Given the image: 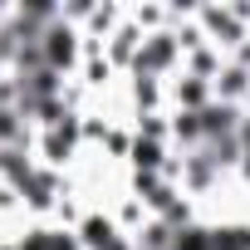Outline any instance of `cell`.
<instances>
[{"instance_id":"ba28073f","label":"cell","mask_w":250,"mask_h":250,"mask_svg":"<svg viewBox=\"0 0 250 250\" xmlns=\"http://www.w3.org/2000/svg\"><path fill=\"white\" fill-rule=\"evenodd\" d=\"M206 25H211L216 35H226V44H235V40H240V30H235V20H230L226 10H211V15H206Z\"/></svg>"},{"instance_id":"277c9868","label":"cell","mask_w":250,"mask_h":250,"mask_svg":"<svg viewBox=\"0 0 250 250\" xmlns=\"http://www.w3.org/2000/svg\"><path fill=\"white\" fill-rule=\"evenodd\" d=\"M20 250H79V240L64 235V230H30L20 240Z\"/></svg>"},{"instance_id":"8fae6325","label":"cell","mask_w":250,"mask_h":250,"mask_svg":"<svg viewBox=\"0 0 250 250\" xmlns=\"http://www.w3.org/2000/svg\"><path fill=\"white\" fill-rule=\"evenodd\" d=\"M240 157H245V172H250V128H240Z\"/></svg>"},{"instance_id":"5b68a950","label":"cell","mask_w":250,"mask_h":250,"mask_svg":"<svg viewBox=\"0 0 250 250\" xmlns=\"http://www.w3.org/2000/svg\"><path fill=\"white\" fill-rule=\"evenodd\" d=\"M211 250H250V230H245V226L211 230Z\"/></svg>"},{"instance_id":"7a4b0ae2","label":"cell","mask_w":250,"mask_h":250,"mask_svg":"<svg viewBox=\"0 0 250 250\" xmlns=\"http://www.w3.org/2000/svg\"><path fill=\"white\" fill-rule=\"evenodd\" d=\"M172 59H177V40H172V35H152V40H143V49H138V74L152 79V74L167 69Z\"/></svg>"},{"instance_id":"6da1fadb","label":"cell","mask_w":250,"mask_h":250,"mask_svg":"<svg viewBox=\"0 0 250 250\" xmlns=\"http://www.w3.org/2000/svg\"><path fill=\"white\" fill-rule=\"evenodd\" d=\"M35 44H40V59H44V69H49V74H59V69H69V64H74V35H69L64 25L44 30Z\"/></svg>"},{"instance_id":"8992f818","label":"cell","mask_w":250,"mask_h":250,"mask_svg":"<svg viewBox=\"0 0 250 250\" xmlns=\"http://www.w3.org/2000/svg\"><path fill=\"white\" fill-rule=\"evenodd\" d=\"M172 250H211V230H201V226H182V230L172 235Z\"/></svg>"},{"instance_id":"3957f363","label":"cell","mask_w":250,"mask_h":250,"mask_svg":"<svg viewBox=\"0 0 250 250\" xmlns=\"http://www.w3.org/2000/svg\"><path fill=\"white\" fill-rule=\"evenodd\" d=\"M83 245L88 250H128V240H123L113 230V221H103V216H88L83 221Z\"/></svg>"},{"instance_id":"30bf717a","label":"cell","mask_w":250,"mask_h":250,"mask_svg":"<svg viewBox=\"0 0 250 250\" xmlns=\"http://www.w3.org/2000/svg\"><path fill=\"white\" fill-rule=\"evenodd\" d=\"M15 118H20L15 108H5V103H0V143H10V138L20 133V123H15Z\"/></svg>"},{"instance_id":"52a82bcc","label":"cell","mask_w":250,"mask_h":250,"mask_svg":"<svg viewBox=\"0 0 250 250\" xmlns=\"http://www.w3.org/2000/svg\"><path fill=\"white\" fill-rule=\"evenodd\" d=\"M245 83H250V74H245V69L235 64V69H226V74H221V83H216V93H221V98L230 103V98H240V93H245Z\"/></svg>"},{"instance_id":"9c48e42d","label":"cell","mask_w":250,"mask_h":250,"mask_svg":"<svg viewBox=\"0 0 250 250\" xmlns=\"http://www.w3.org/2000/svg\"><path fill=\"white\" fill-rule=\"evenodd\" d=\"M157 157H162V147H157V143H138V147H133V162H138V167H147V172L157 167Z\"/></svg>"}]
</instances>
